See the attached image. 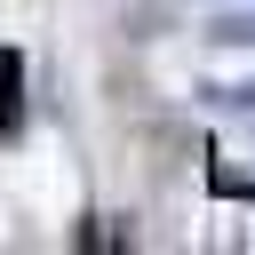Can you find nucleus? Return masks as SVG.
<instances>
[{
  "label": "nucleus",
  "mask_w": 255,
  "mask_h": 255,
  "mask_svg": "<svg viewBox=\"0 0 255 255\" xmlns=\"http://www.w3.org/2000/svg\"><path fill=\"white\" fill-rule=\"evenodd\" d=\"M24 120H32V104H24V48L0 40V143H16Z\"/></svg>",
  "instance_id": "obj_1"
},
{
  "label": "nucleus",
  "mask_w": 255,
  "mask_h": 255,
  "mask_svg": "<svg viewBox=\"0 0 255 255\" xmlns=\"http://www.w3.org/2000/svg\"><path fill=\"white\" fill-rule=\"evenodd\" d=\"M215 40H255V8H247V16H223V24H215Z\"/></svg>",
  "instance_id": "obj_2"
},
{
  "label": "nucleus",
  "mask_w": 255,
  "mask_h": 255,
  "mask_svg": "<svg viewBox=\"0 0 255 255\" xmlns=\"http://www.w3.org/2000/svg\"><path fill=\"white\" fill-rule=\"evenodd\" d=\"M223 104H239V112H255V88H223Z\"/></svg>",
  "instance_id": "obj_3"
}]
</instances>
